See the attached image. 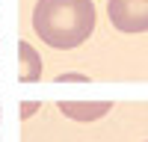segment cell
Listing matches in <instances>:
<instances>
[{
    "label": "cell",
    "mask_w": 148,
    "mask_h": 142,
    "mask_svg": "<svg viewBox=\"0 0 148 142\" xmlns=\"http://www.w3.org/2000/svg\"><path fill=\"white\" fill-rule=\"evenodd\" d=\"M36 36L53 51H71L95 30L92 0H39L33 9Z\"/></svg>",
    "instance_id": "obj_1"
},
{
    "label": "cell",
    "mask_w": 148,
    "mask_h": 142,
    "mask_svg": "<svg viewBox=\"0 0 148 142\" xmlns=\"http://www.w3.org/2000/svg\"><path fill=\"white\" fill-rule=\"evenodd\" d=\"M107 18L121 33H145L148 0H107Z\"/></svg>",
    "instance_id": "obj_2"
},
{
    "label": "cell",
    "mask_w": 148,
    "mask_h": 142,
    "mask_svg": "<svg viewBox=\"0 0 148 142\" xmlns=\"http://www.w3.org/2000/svg\"><path fill=\"white\" fill-rule=\"evenodd\" d=\"M59 113L74 122H95L110 113V101H59Z\"/></svg>",
    "instance_id": "obj_3"
},
{
    "label": "cell",
    "mask_w": 148,
    "mask_h": 142,
    "mask_svg": "<svg viewBox=\"0 0 148 142\" xmlns=\"http://www.w3.org/2000/svg\"><path fill=\"white\" fill-rule=\"evenodd\" d=\"M42 77V59L30 42L18 44V80L21 83H36Z\"/></svg>",
    "instance_id": "obj_4"
},
{
    "label": "cell",
    "mask_w": 148,
    "mask_h": 142,
    "mask_svg": "<svg viewBox=\"0 0 148 142\" xmlns=\"http://www.w3.org/2000/svg\"><path fill=\"white\" fill-rule=\"evenodd\" d=\"M86 74H56V83H86Z\"/></svg>",
    "instance_id": "obj_5"
},
{
    "label": "cell",
    "mask_w": 148,
    "mask_h": 142,
    "mask_svg": "<svg viewBox=\"0 0 148 142\" xmlns=\"http://www.w3.org/2000/svg\"><path fill=\"white\" fill-rule=\"evenodd\" d=\"M33 113H39V104H33V101L30 104H21V118H30Z\"/></svg>",
    "instance_id": "obj_6"
}]
</instances>
